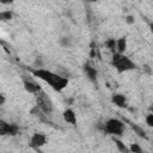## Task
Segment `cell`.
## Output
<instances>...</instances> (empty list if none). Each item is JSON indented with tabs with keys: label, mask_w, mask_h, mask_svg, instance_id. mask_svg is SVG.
Segmentation results:
<instances>
[{
	"label": "cell",
	"mask_w": 153,
	"mask_h": 153,
	"mask_svg": "<svg viewBox=\"0 0 153 153\" xmlns=\"http://www.w3.org/2000/svg\"><path fill=\"white\" fill-rule=\"evenodd\" d=\"M13 18V12L11 10L0 11V22H10Z\"/></svg>",
	"instance_id": "4fadbf2b"
},
{
	"label": "cell",
	"mask_w": 153,
	"mask_h": 153,
	"mask_svg": "<svg viewBox=\"0 0 153 153\" xmlns=\"http://www.w3.org/2000/svg\"><path fill=\"white\" fill-rule=\"evenodd\" d=\"M36 102H37V108L39 109V111L44 115H50L54 111V104L53 100L50 99V97L43 91L41 90L38 93H36Z\"/></svg>",
	"instance_id": "277c9868"
},
{
	"label": "cell",
	"mask_w": 153,
	"mask_h": 153,
	"mask_svg": "<svg viewBox=\"0 0 153 153\" xmlns=\"http://www.w3.org/2000/svg\"><path fill=\"white\" fill-rule=\"evenodd\" d=\"M127 50V38L126 37H120L116 39V53L117 54H124Z\"/></svg>",
	"instance_id": "8fae6325"
},
{
	"label": "cell",
	"mask_w": 153,
	"mask_h": 153,
	"mask_svg": "<svg viewBox=\"0 0 153 153\" xmlns=\"http://www.w3.org/2000/svg\"><path fill=\"white\" fill-rule=\"evenodd\" d=\"M71 38L69 37H62L61 39H60V44L62 45V47H69L71 45Z\"/></svg>",
	"instance_id": "e0dca14e"
},
{
	"label": "cell",
	"mask_w": 153,
	"mask_h": 153,
	"mask_svg": "<svg viewBox=\"0 0 153 153\" xmlns=\"http://www.w3.org/2000/svg\"><path fill=\"white\" fill-rule=\"evenodd\" d=\"M31 73L33 76L43 80L44 82H47L54 91L56 92H62L69 84L68 78L60 75L53 71H49L47 68H32Z\"/></svg>",
	"instance_id": "6da1fadb"
},
{
	"label": "cell",
	"mask_w": 153,
	"mask_h": 153,
	"mask_svg": "<svg viewBox=\"0 0 153 153\" xmlns=\"http://www.w3.org/2000/svg\"><path fill=\"white\" fill-rule=\"evenodd\" d=\"M18 131V127L14 124H10L8 122L0 118V135H16Z\"/></svg>",
	"instance_id": "8992f818"
},
{
	"label": "cell",
	"mask_w": 153,
	"mask_h": 153,
	"mask_svg": "<svg viewBox=\"0 0 153 153\" xmlns=\"http://www.w3.org/2000/svg\"><path fill=\"white\" fill-rule=\"evenodd\" d=\"M103 129L109 135L121 136L124 133V130H126V124L120 118H109L108 121H105Z\"/></svg>",
	"instance_id": "3957f363"
},
{
	"label": "cell",
	"mask_w": 153,
	"mask_h": 153,
	"mask_svg": "<svg viewBox=\"0 0 153 153\" xmlns=\"http://www.w3.org/2000/svg\"><path fill=\"white\" fill-rule=\"evenodd\" d=\"M23 85H24L25 91L29 92V93H31V94H36V93H38V92L42 90L38 84H36L33 80H31V79H29V78H24Z\"/></svg>",
	"instance_id": "52a82bcc"
},
{
	"label": "cell",
	"mask_w": 153,
	"mask_h": 153,
	"mask_svg": "<svg viewBox=\"0 0 153 153\" xmlns=\"http://www.w3.org/2000/svg\"><path fill=\"white\" fill-rule=\"evenodd\" d=\"M5 103H6V98H5V96H4V94H0V106L4 105Z\"/></svg>",
	"instance_id": "ffe728a7"
},
{
	"label": "cell",
	"mask_w": 153,
	"mask_h": 153,
	"mask_svg": "<svg viewBox=\"0 0 153 153\" xmlns=\"http://www.w3.org/2000/svg\"><path fill=\"white\" fill-rule=\"evenodd\" d=\"M62 117H63L65 122H67L69 124H73V126L76 124V115H75L73 109H71V108L65 109V111L62 112Z\"/></svg>",
	"instance_id": "ba28073f"
},
{
	"label": "cell",
	"mask_w": 153,
	"mask_h": 153,
	"mask_svg": "<svg viewBox=\"0 0 153 153\" xmlns=\"http://www.w3.org/2000/svg\"><path fill=\"white\" fill-rule=\"evenodd\" d=\"M105 45H106V48H108L112 54L116 53V39H115V38H108V39L105 41Z\"/></svg>",
	"instance_id": "9a60e30c"
},
{
	"label": "cell",
	"mask_w": 153,
	"mask_h": 153,
	"mask_svg": "<svg viewBox=\"0 0 153 153\" xmlns=\"http://www.w3.org/2000/svg\"><path fill=\"white\" fill-rule=\"evenodd\" d=\"M111 65L115 67V69L118 73H124V72H129L136 68V63L127 55L124 54H112V60H111Z\"/></svg>",
	"instance_id": "7a4b0ae2"
},
{
	"label": "cell",
	"mask_w": 153,
	"mask_h": 153,
	"mask_svg": "<svg viewBox=\"0 0 153 153\" xmlns=\"http://www.w3.org/2000/svg\"><path fill=\"white\" fill-rule=\"evenodd\" d=\"M47 141H48V137H47V135L44 133H33L31 139H30V143L29 145L31 147L38 149V148L43 147L47 143Z\"/></svg>",
	"instance_id": "5b68a950"
},
{
	"label": "cell",
	"mask_w": 153,
	"mask_h": 153,
	"mask_svg": "<svg viewBox=\"0 0 153 153\" xmlns=\"http://www.w3.org/2000/svg\"><path fill=\"white\" fill-rule=\"evenodd\" d=\"M84 71L86 73V76L92 81V82H96L97 81V75H98V72L94 67H92L90 63H85L84 66Z\"/></svg>",
	"instance_id": "30bf717a"
},
{
	"label": "cell",
	"mask_w": 153,
	"mask_h": 153,
	"mask_svg": "<svg viewBox=\"0 0 153 153\" xmlns=\"http://www.w3.org/2000/svg\"><path fill=\"white\" fill-rule=\"evenodd\" d=\"M126 22H127L128 24H134L135 19H134V17H133V16H127V17H126Z\"/></svg>",
	"instance_id": "d6986e66"
},
{
	"label": "cell",
	"mask_w": 153,
	"mask_h": 153,
	"mask_svg": "<svg viewBox=\"0 0 153 153\" xmlns=\"http://www.w3.org/2000/svg\"><path fill=\"white\" fill-rule=\"evenodd\" d=\"M129 152L130 153H143L142 147L139 143H131L129 147Z\"/></svg>",
	"instance_id": "2e32d148"
},
{
	"label": "cell",
	"mask_w": 153,
	"mask_h": 153,
	"mask_svg": "<svg viewBox=\"0 0 153 153\" xmlns=\"http://www.w3.org/2000/svg\"><path fill=\"white\" fill-rule=\"evenodd\" d=\"M111 102L118 108H126L127 106V97L122 93H114L111 96Z\"/></svg>",
	"instance_id": "9c48e42d"
},
{
	"label": "cell",
	"mask_w": 153,
	"mask_h": 153,
	"mask_svg": "<svg viewBox=\"0 0 153 153\" xmlns=\"http://www.w3.org/2000/svg\"><path fill=\"white\" fill-rule=\"evenodd\" d=\"M114 142H115V145H116L117 149H118L121 153H130V152H129V147H128L123 141H121V140H118V139L114 137Z\"/></svg>",
	"instance_id": "7c38bea8"
},
{
	"label": "cell",
	"mask_w": 153,
	"mask_h": 153,
	"mask_svg": "<svg viewBox=\"0 0 153 153\" xmlns=\"http://www.w3.org/2000/svg\"><path fill=\"white\" fill-rule=\"evenodd\" d=\"M146 123L148 127H152L153 126V114H148L146 116Z\"/></svg>",
	"instance_id": "ac0fdd59"
},
{
	"label": "cell",
	"mask_w": 153,
	"mask_h": 153,
	"mask_svg": "<svg viewBox=\"0 0 153 153\" xmlns=\"http://www.w3.org/2000/svg\"><path fill=\"white\" fill-rule=\"evenodd\" d=\"M131 128L134 129V131H135L140 137H142V139H145V140H147V139H148V136H147L146 131H145L140 126H137V124H131Z\"/></svg>",
	"instance_id": "5bb4252c"
}]
</instances>
